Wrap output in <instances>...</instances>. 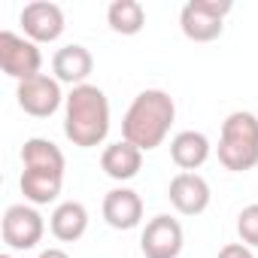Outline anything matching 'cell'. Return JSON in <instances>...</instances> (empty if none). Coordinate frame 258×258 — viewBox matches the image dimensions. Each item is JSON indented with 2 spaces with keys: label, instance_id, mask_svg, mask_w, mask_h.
Instances as JSON below:
<instances>
[{
  "label": "cell",
  "instance_id": "obj_1",
  "mask_svg": "<svg viewBox=\"0 0 258 258\" xmlns=\"http://www.w3.org/2000/svg\"><path fill=\"white\" fill-rule=\"evenodd\" d=\"M173 118H176L173 97L164 88H146L131 100L121 118V140L137 146L140 152H152L167 140Z\"/></svg>",
  "mask_w": 258,
  "mask_h": 258
},
{
  "label": "cell",
  "instance_id": "obj_2",
  "mask_svg": "<svg viewBox=\"0 0 258 258\" xmlns=\"http://www.w3.org/2000/svg\"><path fill=\"white\" fill-rule=\"evenodd\" d=\"M64 152L46 140V137H31L22 146V195L25 204L34 207H46L52 201H58L61 185H64Z\"/></svg>",
  "mask_w": 258,
  "mask_h": 258
},
{
  "label": "cell",
  "instance_id": "obj_3",
  "mask_svg": "<svg viewBox=\"0 0 258 258\" xmlns=\"http://www.w3.org/2000/svg\"><path fill=\"white\" fill-rule=\"evenodd\" d=\"M109 134V100L97 85H76L64 100V137L79 149H94Z\"/></svg>",
  "mask_w": 258,
  "mask_h": 258
},
{
  "label": "cell",
  "instance_id": "obj_4",
  "mask_svg": "<svg viewBox=\"0 0 258 258\" xmlns=\"http://www.w3.org/2000/svg\"><path fill=\"white\" fill-rule=\"evenodd\" d=\"M219 164L231 173H246L258 167V115L249 109H237L222 121L219 134Z\"/></svg>",
  "mask_w": 258,
  "mask_h": 258
},
{
  "label": "cell",
  "instance_id": "obj_5",
  "mask_svg": "<svg viewBox=\"0 0 258 258\" xmlns=\"http://www.w3.org/2000/svg\"><path fill=\"white\" fill-rule=\"evenodd\" d=\"M231 10V0H188L179 10V28L191 43H213L222 37L225 16Z\"/></svg>",
  "mask_w": 258,
  "mask_h": 258
},
{
  "label": "cell",
  "instance_id": "obj_6",
  "mask_svg": "<svg viewBox=\"0 0 258 258\" xmlns=\"http://www.w3.org/2000/svg\"><path fill=\"white\" fill-rule=\"evenodd\" d=\"M0 234H4V243L16 252H28L34 249L43 234H46V222L40 216V210L34 204H13L4 213V222H0Z\"/></svg>",
  "mask_w": 258,
  "mask_h": 258
},
{
  "label": "cell",
  "instance_id": "obj_7",
  "mask_svg": "<svg viewBox=\"0 0 258 258\" xmlns=\"http://www.w3.org/2000/svg\"><path fill=\"white\" fill-rule=\"evenodd\" d=\"M0 67L7 76L25 82L31 76H40L43 67V52L34 40H28L25 34H13V31H0Z\"/></svg>",
  "mask_w": 258,
  "mask_h": 258
},
{
  "label": "cell",
  "instance_id": "obj_8",
  "mask_svg": "<svg viewBox=\"0 0 258 258\" xmlns=\"http://www.w3.org/2000/svg\"><path fill=\"white\" fill-rule=\"evenodd\" d=\"M16 100H19V106H22L28 115H34V118H49V115H55V112L64 106L67 94L61 91V82H58L55 76L40 73V76H31V79L19 82Z\"/></svg>",
  "mask_w": 258,
  "mask_h": 258
},
{
  "label": "cell",
  "instance_id": "obj_9",
  "mask_svg": "<svg viewBox=\"0 0 258 258\" xmlns=\"http://www.w3.org/2000/svg\"><path fill=\"white\" fill-rule=\"evenodd\" d=\"M19 25L25 31L28 40L40 43H55L64 34V10L58 4H49V0H34V4H25V10L19 13Z\"/></svg>",
  "mask_w": 258,
  "mask_h": 258
},
{
  "label": "cell",
  "instance_id": "obj_10",
  "mask_svg": "<svg viewBox=\"0 0 258 258\" xmlns=\"http://www.w3.org/2000/svg\"><path fill=\"white\" fill-rule=\"evenodd\" d=\"M182 240H185L182 237V225L173 216L161 213V216L146 222V228L140 234V252L146 258H179Z\"/></svg>",
  "mask_w": 258,
  "mask_h": 258
},
{
  "label": "cell",
  "instance_id": "obj_11",
  "mask_svg": "<svg viewBox=\"0 0 258 258\" xmlns=\"http://www.w3.org/2000/svg\"><path fill=\"white\" fill-rule=\"evenodd\" d=\"M167 198L173 204L176 213L182 216H201L207 207H210V182L201 176V173H176L167 185Z\"/></svg>",
  "mask_w": 258,
  "mask_h": 258
},
{
  "label": "cell",
  "instance_id": "obj_12",
  "mask_svg": "<svg viewBox=\"0 0 258 258\" xmlns=\"http://www.w3.org/2000/svg\"><path fill=\"white\" fill-rule=\"evenodd\" d=\"M100 210H103L106 225L115 231H134L143 222V198L134 188H124V185L106 191Z\"/></svg>",
  "mask_w": 258,
  "mask_h": 258
},
{
  "label": "cell",
  "instance_id": "obj_13",
  "mask_svg": "<svg viewBox=\"0 0 258 258\" xmlns=\"http://www.w3.org/2000/svg\"><path fill=\"white\" fill-rule=\"evenodd\" d=\"M91 70H94V58H91V52H88L82 43L61 46V49L55 52V58H52V73H55V79H58L61 85H70V88L85 85V79L91 76Z\"/></svg>",
  "mask_w": 258,
  "mask_h": 258
},
{
  "label": "cell",
  "instance_id": "obj_14",
  "mask_svg": "<svg viewBox=\"0 0 258 258\" xmlns=\"http://www.w3.org/2000/svg\"><path fill=\"white\" fill-rule=\"evenodd\" d=\"M100 167L109 179L115 182H127L134 179L143 167V152L137 146H131L127 140H118V143H109L103 152H100Z\"/></svg>",
  "mask_w": 258,
  "mask_h": 258
},
{
  "label": "cell",
  "instance_id": "obj_15",
  "mask_svg": "<svg viewBox=\"0 0 258 258\" xmlns=\"http://www.w3.org/2000/svg\"><path fill=\"white\" fill-rule=\"evenodd\" d=\"M210 152H213V146H210L207 134H201V131H179L170 140V158L182 173H198V167L207 164Z\"/></svg>",
  "mask_w": 258,
  "mask_h": 258
},
{
  "label": "cell",
  "instance_id": "obj_16",
  "mask_svg": "<svg viewBox=\"0 0 258 258\" xmlns=\"http://www.w3.org/2000/svg\"><path fill=\"white\" fill-rule=\"evenodd\" d=\"M49 231L61 243H76L88 231V210L79 201H64L49 216Z\"/></svg>",
  "mask_w": 258,
  "mask_h": 258
},
{
  "label": "cell",
  "instance_id": "obj_17",
  "mask_svg": "<svg viewBox=\"0 0 258 258\" xmlns=\"http://www.w3.org/2000/svg\"><path fill=\"white\" fill-rule=\"evenodd\" d=\"M106 25L121 37H134L146 28V10L140 0H112L106 7Z\"/></svg>",
  "mask_w": 258,
  "mask_h": 258
},
{
  "label": "cell",
  "instance_id": "obj_18",
  "mask_svg": "<svg viewBox=\"0 0 258 258\" xmlns=\"http://www.w3.org/2000/svg\"><path fill=\"white\" fill-rule=\"evenodd\" d=\"M237 234H240V243H246L249 249H258V204H249L240 210Z\"/></svg>",
  "mask_w": 258,
  "mask_h": 258
},
{
  "label": "cell",
  "instance_id": "obj_19",
  "mask_svg": "<svg viewBox=\"0 0 258 258\" xmlns=\"http://www.w3.org/2000/svg\"><path fill=\"white\" fill-rule=\"evenodd\" d=\"M219 258H255V255L246 243H228L219 249Z\"/></svg>",
  "mask_w": 258,
  "mask_h": 258
},
{
  "label": "cell",
  "instance_id": "obj_20",
  "mask_svg": "<svg viewBox=\"0 0 258 258\" xmlns=\"http://www.w3.org/2000/svg\"><path fill=\"white\" fill-rule=\"evenodd\" d=\"M37 258H70V255H67L64 249H58V246H49V249H43Z\"/></svg>",
  "mask_w": 258,
  "mask_h": 258
},
{
  "label": "cell",
  "instance_id": "obj_21",
  "mask_svg": "<svg viewBox=\"0 0 258 258\" xmlns=\"http://www.w3.org/2000/svg\"><path fill=\"white\" fill-rule=\"evenodd\" d=\"M0 258H16V255H13V252H4V255H0Z\"/></svg>",
  "mask_w": 258,
  "mask_h": 258
}]
</instances>
